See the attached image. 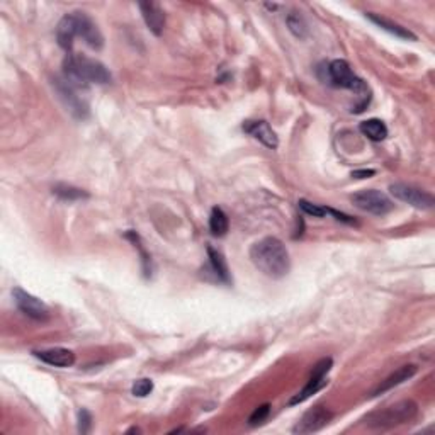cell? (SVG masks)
Wrapping results in <instances>:
<instances>
[{
	"mask_svg": "<svg viewBox=\"0 0 435 435\" xmlns=\"http://www.w3.org/2000/svg\"><path fill=\"white\" fill-rule=\"evenodd\" d=\"M250 258L254 265L270 279H281L288 276L291 269V258L284 243L276 236H267L252 245Z\"/></svg>",
	"mask_w": 435,
	"mask_h": 435,
	"instance_id": "cell-1",
	"label": "cell"
},
{
	"mask_svg": "<svg viewBox=\"0 0 435 435\" xmlns=\"http://www.w3.org/2000/svg\"><path fill=\"white\" fill-rule=\"evenodd\" d=\"M63 72L65 79L79 85H85V83L104 85L110 82V74L104 63L82 55H68L63 62Z\"/></svg>",
	"mask_w": 435,
	"mask_h": 435,
	"instance_id": "cell-2",
	"label": "cell"
},
{
	"mask_svg": "<svg viewBox=\"0 0 435 435\" xmlns=\"http://www.w3.org/2000/svg\"><path fill=\"white\" fill-rule=\"evenodd\" d=\"M418 415V404L411 400H403L381 410L371 411L364 417V423L369 429H393V427L404 425Z\"/></svg>",
	"mask_w": 435,
	"mask_h": 435,
	"instance_id": "cell-3",
	"label": "cell"
},
{
	"mask_svg": "<svg viewBox=\"0 0 435 435\" xmlns=\"http://www.w3.org/2000/svg\"><path fill=\"white\" fill-rule=\"evenodd\" d=\"M328 74V82L334 87H340V89H349L359 94V97H362L364 104H369V99H371V92H369L368 83L362 79H359L356 74L352 72L350 65L345 60H334L327 67Z\"/></svg>",
	"mask_w": 435,
	"mask_h": 435,
	"instance_id": "cell-4",
	"label": "cell"
},
{
	"mask_svg": "<svg viewBox=\"0 0 435 435\" xmlns=\"http://www.w3.org/2000/svg\"><path fill=\"white\" fill-rule=\"evenodd\" d=\"M352 202L356 208L361 209V211H366L369 213V215L376 216L388 215V213L393 211V208H395V204H393L386 194L379 192V190L376 189H366L354 194Z\"/></svg>",
	"mask_w": 435,
	"mask_h": 435,
	"instance_id": "cell-5",
	"label": "cell"
},
{
	"mask_svg": "<svg viewBox=\"0 0 435 435\" xmlns=\"http://www.w3.org/2000/svg\"><path fill=\"white\" fill-rule=\"evenodd\" d=\"M389 192H391L396 199L407 202V204L413 206V208L417 209H432L435 204L432 194L420 189V187L403 184V182H396V184L389 186Z\"/></svg>",
	"mask_w": 435,
	"mask_h": 435,
	"instance_id": "cell-6",
	"label": "cell"
},
{
	"mask_svg": "<svg viewBox=\"0 0 435 435\" xmlns=\"http://www.w3.org/2000/svg\"><path fill=\"white\" fill-rule=\"evenodd\" d=\"M331 366H334V361H331L330 357L322 359V361H320L318 364H316L315 368H313V372H311L310 379H308L306 386L301 389V391L297 393L296 396H293L291 402H289V404H297V403L306 402V400L310 398L311 395H315V393H318L320 389L325 388L327 384H328L327 374L330 372Z\"/></svg>",
	"mask_w": 435,
	"mask_h": 435,
	"instance_id": "cell-7",
	"label": "cell"
},
{
	"mask_svg": "<svg viewBox=\"0 0 435 435\" xmlns=\"http://www.w3.org/2000/svg\"><path fill=\"white\" fill-rule=\"evenodd\" d=\"M55 85H56V90H58L60 97H62V101L65 102V106H67V108L70 109L77 117H82V120L83 117H87V114H89V104L83 101V97L80 95V90H79L82 85L70 82L68 79L56 80Z\"/></svg>",
	"mask_w": 435,
	"mask_h": 435,
	"instance_id": "cell-8",
	"label": "cell"
},
{
	"mask_svg": "<svg viewBox=\"0 0 435 435\" xmlns=\"http://www.w3.org/2000/svg\"><path fill=\"white\" fill-rule=\"evenodd\" d=\"M13 296H14V303H16V306L24 313L26 316H29V318L38 320V322H43V320H47L49 316L48 306L40 299V297L29 295V293H26L24 289H21V288L14 289Z\"/></svg>",
	"mask_w": 435,
	"mask_h": 435,
	"instance_id": "cell-9",
	"label": "cell"
},
{
	"mask_svg": "<svg viewBox=\"0 0 435 435\" xmlns=\"http://www.w3.org/2000/svg\"><path fill=\"white\" fill-rule=\"evenodd\" d=\"M331 418H334V413H331L328 408L318 404V407L311 408V410H308L306 413L301 417L295 429H293V432L301 435L318 432V430H322L323 427L328 425V422H330Z\"/></svg>",
	"mask_w": 435,
	"mask_h": 435,
	"instance_id": "cell-10",
	"label": "cell"
},
{
	"mask_svg": "<svg viewBox=\"0 0 435 435\" xmlns=\"http://www.w3.org/2000/svg\"><path fill=\"white\" fill-rule=\"evenodd\" d=\"M75 19H77L79 38H82L85 44H89L90 48L101 49L102 44H104V38L99 31L97 24L85 13H75Z\"/></svg>",
	"mask_w": 435,
	"mask_h": 435,
	"instance_id": "cell-11",
	"label": "cell"
},
{
	"mask_svg": "<svg viewBox=\"0 0 435 435\" xmlns=\"http://www.w3.org/2000/svg\"><path fill=\"white\" fill-rule=\"evenodd\" d=\"M34 356L44 362V364L53 366V368H70L75 364V354L72 350L63 349V347H53V349L36 350Z\"/></svg>",
	"mask_w": 435,
	"mask_h": 435,
	"instance_id": "cell-12",
	"label": "cell"
},
{
	"mask_svg": "<svg viewBox=\"0 0 435 435\" xmlns=\"http://www.w3.org/2000/svg\"><path fill=\"white\" fill-rule=\"evenodd\" d=\"M243 131L249 133L255 140H258L262 145H265L267 148H272V150L279 145L277 135L272 131L267 121H247L243 124Z\"/></svg>",
	"mask_w": 435,
	"mask_h": 435,
	"instance_id": "cell-13",
	"label": "cell"
},
{
	"mask_svg": "<svg viewBox=\"0 0 435 435\" xmlns=\"http://www.w3.org/2000/svg\"><path fill=\"white\" fill-rule=\"evenodd\" d=\"M79 38V29H77V19H75V13L67 14L62 17V21L58 22V28H56V40L58 44L63 49H72L74 47V40Z\"/></svg>",
	"mask_w": 435,
	"mask_h": 435,
	"instance_id": "cell-14",
	"label": "cell"
},
{
	"mask_svg": "<svg viewBox=\"0 0 435 435\" xmlns=\"http://www.w3.org/2000/svg\"><path fill=\"white\" fill-rule=\"evenodd\" d=\"M141 14H143L145 22H147L148 29L155 34V36H160L165 28V14L160 9L158 3L155 2H141L140 3Z\"/></svg>",
	"mask_w": 435,
	"mask_h": 435,
	"instance_id": "cell-15",
	"label": "cell"
},
{
	"mask_svg": "<svg viewBox=\"0 0 435 435\" xmlns=\"http://www.w3.org/2000/svg\"><path fill=\"white\" fill-rule=\"evenodd\" d=\"M415 374H417V366H413V364L402 366L398 371H395L391 374V376H388L386 379H384L383 383H381L379 386L376 388V391L372 393V396H377V395H381V393H386V391H389V389L400 386V384H403L404 381L411 379Z\"/></svg>",
	"mask_w": 435,
	"mask_h": 435,
	"instance_id": "cell-16",
	"label": "cell"
},
{
	"mask_svg": "<svg viewBox=\"0 0 435 435\" xmlns=\"http://www.w3.org/2000/svg\"><path fill=\"white\" fill-rule=\"evenodd\" d=\"M366 16H368L369 21H372L374 24L379 26L381 29H384V31L395 34L396 38H402V40L417 41V36H415V34L411 33V31H408L407 28H403V26H400L398 22H393V21H389V19H386V17L376 16V14H366Z\"/></svg>",
	"mask_w": 435,
	"mask_h": 435,
	"instance_id": "cell-17",
	"label": "cell"
},
{
	"mask_svg": "<svg viewBox=\"0 0 435 435\" xmlns=\"http://www.w3.org/2000/svg\"><path fill=\"white\" fill-rule=\"evenodd\" d=\"M208 255H209V269L215 274V277L221 282H230V270H228L227 262H224L223 255L221 252H218L213 249V247H208Z\"/></svg>",
	"mask_w": 435,
	"mask_h": 435,
	"instance_id": "cell-18",
	"label": "cell"
},
{
	"mask_svg": "<svg viewBox=\"0 0 435 435\" xmlns=\"http://www.w3.org/2000/svg\"><path fill=\"white\" fill-rule=\"evenodd\" d=\"M359 129H361L362 135L368 136V138L372 141H383V140H386V136H388L386 124H384L381 120L362 121L361 126H359Z\"/></svg>",
	"mask_w": 435,
	"mask_h": 435,
	"instance_id": "cell-19",
	"label": "cell"
},
{
	"mask_svg": "<svg viewBox=\"0 0 435 435\" xmlns=\"http://www.w3.org/2000/svg\"><path fill=\"white\" fill-rule=\"evenodd\" d=\"M209 230L213 236H224L228 231V216L221 208H213L209 215Z\"/></svg>",
	"mask_w": 435,
	"mask_h": 435,
	"instance_id": "cell-20",
	"label": "cell"
},
{
	"mask_svg": "<svg viewBox=\"0 0 435 435\" xmlns=\"http://www.w3.org/2000/svg\"><path fill=\"white\" fill-rule=\"evenodd\" d=\"M53 194H56L62 199L68 201H75V199H83V197H89V194L83 192L82 189L74 186H67V184H58L53 187Z\"/></svg>",
	"mask_w": 435,
	"mask_h": 435,
	"instance_id": "cell-21",
	"label": "cell"
},
{
	"mask_svg": "<svg viewBox=\"0 0 435 435\" xmlns=\"http://www.w3.org/2000/svg\"><path fill=\"white\" fill-rule=\"evenodd\" d=\"M286 22H288L289 31L295 34L296 38H306L308 24L303 19V16H299L297 13H291L288 16V19H286Z\"/></svg>",
	"mask_w": 435,
	"mask_h": 435,
	"instance_id": "cell-22",
	"label": "cell"
},
{
	"mask_svg": "<svg viewBox=\"0 0 435 435\" xmlns=\"http://www.w3.org/2000/svg\"><path fill=\"white\" fill-rule=\"evenodd\" d=\"M151 391H154V381L148 379V377L138 379L135 384H133V395L138 396V398H143V396L150 395Z\"/></svg>",
	"mask_w": 435,
	"mask_h": 435,
	"instance_id": "cell-23",
	"label": "cell"
},
{
	"mask_svg": "<svg viewBox=\"0 0 435 435\" xmlns=\"http://www.w3.org/2000/svg\"><path fill=\"white\" fill-rule=\"evenodd\" d=\"M299 208L303 209V211L306 213V215L315 216V218H322V216L328 215V208H322V206L313 204V202L304 201V199L299 201Z\"/></svg>",
	"mask_w": 435,
	"mask_h": 435,
	"instance_id": "cell-24",
	"label": "cell"
},
{
	"mask_svg": "<svg viewBox=\"0 0 435 435\" xmlns=\"http://www.w3.org/2000/svg\"><path fill=\"white\" fill-rule=\"evenodd\" d=\"M269 413H270V404H267V403L262 404V407L255 408L254 413L250 415L249 423L250 425H261V423L265 422L267 417H269Z\"/></svg>",
	"mask_w": 435,
	"mask_h": 435,
	"instance_id": "cell-25",
	"label": "cell"
},
{
	"mask_svg": "<svg viewBox=\"0 0 435 435\" xmlns=\"http://www.w3.org/2000/svg\"><path fill=\"white\" fill-rule=\"evenodd\" d=\"M90 427H92V415L87 410L79 411V430L82 434H89Z\"/></svg>",
	"mask_w": 435,
	"mask_h": 435,
	"instance_id": "cell-26",
	"label": "cell"
},
{
	"mask_svg": "<svg viewBox=\"0 0 435 435\" xmlns=\"http://www.w3.org/2000/svg\"><path fill=\"white\" fill-rule=\"evenodd\" d=\"M376 174V172L374 170H354L352 172V177H356V179H368V177H371V175H374Z\"/></svg>",
	"mask_w": 435,
	"mask_h": 435,
	"instance_id": "cell-27",
	"label": "cell"
}]
</instances>
